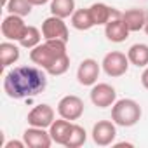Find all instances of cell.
I'll use <instances>...</instances> for the list:
<instances>
[{
  "label": "cell",
  "instance_id": "44dd1931",
  "mask_svg": "<svg viewBox=\"0 0 148 148\" xmlns=\"http://www.w3.org/2000/svg\"><path fill=\"white\" fill-rule=\"evenodd\" d=\"M42 37H44V35H42V32H40L37 26H28L26 32H25V35H23V38L19 40V45L32 51L33 47H37V45L40 44Z\"/></svg>",
  "mask_w": 148,
  "mask_h": 148
},
{
  "label": "cell",
  "instance_id": "e0dca14e",
  "mask_svg": "<svg viewBox=\"0 0 148 148\" xmlns=\"http://www.w3.org/2000/svg\"><path fill=\"white\" fill-rule=\"evenodd\" d=\"M129 63L138 66V68H146L148 66V45L146 44H134L127 51Z\"/></svg>",
  "mask_w": 148,
  "mask_h": 148
},
{
  "label": "cell",
  "instance_id": "8fae6325",
  "mask_svg": "<svg viewBox=\"0 0 148 148\" xmlns=\"http://www.w3.org/2000/svg\"><path fill=\"white\" fill-rule=\"evenodd\" d=\"M54 117H56L54 108L51 105H47V103H42V105H37V106H33L30 110L26 120L33 127H44V129H47L54 122Z\"/></svg>",
  "mask_w": 148,
  "mask_h": 148
},
{
  "label": "cell",
  "instance_id": "2e32d148",
  "mask_svg": "<svg viewBox=\"0 0 148 148\" xmlns=\"http://www.w3.org/2000/svg\"><path fill=\"white\" fill-rule=\"evenodd\" d=\"M146 16L148 14L143 9H127L125 12H122V21L125 23L129 32H139L145 28Z\"/></svg>",
  "mask_w": 148,
  "mask_h": 148
},
{
  "label": "cell",
  "instance_id": "7a4b0ae2",
  "mask_svg": "<svg viewBox=\"0 0 148 148\" xmlns=\"http://www.w3.org/2000/svg\"><path fill=\"white\" fill-rule=\"evenodd\" d=\"M33 64L47 71V75L59 77L70 68V56L66 52V42L63 40H44L30 51Z\"/></svg>",
  "mask_w": 148,
  "mask_h": 148
},
{
  "label": "cell",
  "instance_id": "83f0119b",
  "mask_svg": "<svg viewBox=\"0 0 148 148\" xmlns=\"http://www.w3.org/2000/svg\"><path fill=\"white\" fill-rule=\"evenodd\" d=\"M7 2H9V0H2V4H4V7L7 5Z\"/></svg>",
  "mask_w": 148,
  "mask_h": 148
},
{
  "label": "cell",
  "instance_id": "6da1fadb",
  "mask_svg": "<svg viewBox=\"0 0 148 148\" xmlns=\"http://www.w3.org/2000/svg\"><path fill=\"white\" fill-rule=\"evenodd\" d=\"M45 70L40 66H16L9 70L4 77V91L12 99H26L38 96L47 87Z\"/></svg>",
  "mask_w": 148,
  "mask_h": 148
},
{
  "label": "cell",
  "instance_id": "d4e9b609",
  "mask_svg": "<svg viewBox=\"0 0 148 148\" xmlns=\"http://www.w3.org/2000/svg\"><path fill=\"white\" fill-rule=\"evenodd\" d=\"M141 86L148 91V66L145 68V71L141 73Z\"/></svg>",
  "mask_w": 148,
  "mask_h": 148
},
{
  "label": "cell",
  "instance_id": "5bb4252c",
  "mask_svg": "<svg viewBox=\"0 0 148 148\" xmlns=\"http://www.w3.org/2000/svg\"><path fill=\"white\" fill-rule=\"evenodd\" d=\"M129 28L125 26V23L122 21V18H115L112 21H108L105 25V35L110 42L113 44H120V42H125V38L129 37Z\"/></svg>",
  "mask_w": 148,
  "mask_h": 148
},
{
  "label": "cell",
  "instance_id": "9c48e42d",
  "mask_svg": "<svg viewBox=\"0 0 148 148\" xmlns=\"http://www.w3.org/2000/svg\"><path fill=\"white\" fill-rule=\"evenodd\" d=\"M99 71H101V64L96 59L87 58L77 68V80H79L80 86L92 87L98 82V79H99Z\"/></svg>",
  "mask_w": 148,
  "mask_h": 148
},
{
  "label": "cell",
  "instance_id": "277c9868",
  "mask_svg": "<svg viewBox=\"0 0 148 148\" xmlns=\"http://www.w3.org/2000/svg\"><path fill=\"white\" fill-rule=\"evenodd\" d=\"M129 58L127 54L120 52V51H112L108 54H105L103 61H101V68L112 79H119L122 75H125L129 70Z\"/></svg>",
  "mask_w": 148,
  "mask_h": 148
},
{
  "label": "cell",
  "instance_id": "9a60e30c",
  "mask_svg": "<svg viewBox=\"0 0 148 148\" xmlns=\"http://www.w3.org/2000/svg\"><path fill=\"white\" fill-rule=\"evenodd\" d=\"M71 127H73L71 120H66V119H63V117L58 119V120H54V122L51 124V127H49V132H51L52 141L64 146L66 141H68V138H70Z\"/></svg>",
  "mask_w": 148,
  "mask_h": 148
},
{
  "label": "cell",
  "instance_id": "30bf717a",
  "mask_svg": "<svg viewBox=\"0 0 148 148\" xmlns=\"http://www.w3.org/2000/svg\"><path fill=\"white\" fill-rule=\"evenodd\" d=\"M92 141L98 146H108L115 141L117 124L113 120H98L92 127Z\"/></svg>",
  "mask_w": 148,
  "mask_h": 148
},
{
  "label": "cell",
  "instance_id": "d6986e66",
  "mask_svg": "<svg viewBox=\"0 0 148 148\" xmlns=\"http://www.w3.org/2000/svg\"><path fill=\"white\" fill-rule=\"evenodd\" d=\"M0 59H2V66L7 68L14 64L19 59V47L12 40H5L0 44Z\"/></svg>",
  "mask_w": 148,
  "mask_h": 148
},
{
  "label": "cell",
  "instance_id": "4fadbf2b",
  "mask_svg": "<svg viewBox=\"0 0 148 148\" xmlns=\"http://www.w3.org/2000/svg\"><path fill=\"white\" fill-rule=\"evenodd\" d=\"M91 11V16H92V21L96 26H105L108 21L115 19V18H122V12L117 11L115 7H110L103 2H96L89 7Z\"/></svg>",
  "mask_w": 148,
  "mask_h": 148
},
{
  "label": "cell",
  "instance_id": "7402d4cb",
  "mask_svg": "<svg viewBox=\"0 0 148 148\" xmlns=\"http://www.w3.org/2000/svg\"><path fill=\"white\" fill-rule=\"evenodd\" d=\"M87 141V132H86V129L82 127V125H79V124H73V127H71V132H70V138H68V141H66V148H79V146H82L84 143Z\"/></svg>",
  "mask_w": 148,
  "mask_h": 148
},
{
  "label": "cell",
  "instance_id": "484cf974",
  "mask_svg": "<svg viewBox=\"0 0 148 148\" xmlns=\"http://www.w3.org/2000/svg\"><path fill=\"white\" fill-rule=\"evenodd\" d=\"M32 2V5L35 7V5H45L47 2H51V0H30Z\"/></svg>",
  "mask_w": 148,
  "mask_h": 148
},
{
  "label": "cell",
  "instance_id": "ba28073f",
  "mask_svg": "<svg viewBox=\"0 0 148 148\" xmlns=\"http://www.w3.org/2000/svg\"><path fill=\"white\" fill-rule=\"evenodd\" d=\"M89 96H91L92 105L98 106V108L113 106V103L117 101V91H115V87H112L110 84H105V82H101V84L96 82L92 86Z\"/></svg>",
  "mask_w": 148,
  "mask_h": 148
},
{
  "label": "cell",
  "instance_id": "8992f818",
  "mask_svg": "<svg viewBox=\"0 0 148 148\" xmlns=\"http://www.w3.org/2000/svg\"><path fill=\"white\" fill-rule=\"evenodd\" d=\"M84 101L75 96V94H68V96H63L58 103V113L59 117L66 119V120H79L82 115H84Z\"/></svg>",
  "mask_w": 148,
  "mask_h": 148
},
{
  "label": "cell",
  "instance_id": "7c38bea8",
  "mask_svg": "<svg viewBox=\"0 0 148 148\" xmlns=\"http://www.w3.org/2000/svg\"><path fill=\"white\" fill-rule=\"evenodd\" d=\"M23 141L30 148H49L54 143L49 131H45L44 127H33V125H30L23 132Z\"/></svg>",
  "mask_w": 148,
  "mask_h": 148
},
{
  "label": "cell",
  "instance_id": "ffe728a7",
  "mask_svg": "<svg viewBox=\"0 0 148 148\" xmlns=\"http://www.w3.org/2000/svg\"><path fill=\"white\" fill-rule=\"evenodd\" d=\"M75 0H51V14L58 18H71L75 12Z\"/></svg>",
  "mask_w": 148,
  "mask_h": 148
},
{
  "label": "cell",
  "instance_id": "cb8c5ba5",
  "mask_svg": "<svg viewBox=\"0 0 148 148\" xmlns=\"http://www.w3.org/2000/svg\"><path fill=\"white\" fill-rule=\"evenodd\" d=\"M12 146H16V148H25L26 143H25V141H7V143L4 145V148H12Z\"/></svg>",
  "mask_w": 148,
  "mask_h": 148
},
{
  "label": "cell",
  "instance_id": "5b68a950",
  "mask_svg": "<svg viewBox=\"0 0 148 148\" xmlns=\"http://www.w3.org/2000/svg\"><path fill=\"white\" fill-rule=\"evenodd\" d=\"M42 35H44V40H63L66 44L70 40V32H68V26H66L64 19L58 18V16H52V14L44 19Z\"/></svg>",
  "mask_w": 148,
  "mask_h": 148
},
{
  "label": "cell",
  "instance_id": "603a6c76",
  "mask_svg": "<svg viewBox=\"0 0 148 148\" xmlns=\"http://www.w3.org/2000/svg\"><path fill=\"white\" fill-rule=\"evenodd\" d=\"M5 9H7L9 14H18V16L25 18V16H28L32 12L33 5H32L30 0H9Z\"/></svg>",
  "mask_w": 148,
  "mask_h": 148
},
{
  "label": "cell",
  "instance_id": "3957f363",
  "mask_svg": "<svg viewBox=\"0 0 148 148\" xmlns=\"http://www.w3.org/2000/svg\"><path fill=\"white\" fill-rule=\"evenodd\" d=\"M141 106L138 101L124 98L113 103L112 106V120L120 127H132L141 119Z\"/></svg>",
  "mask_w": 148,
  "mask_h": 148
},
{
  "label": "cell",
  "instance_id": "ac0fdd59",
  "mask_svg": "<svg viewBox=\"0 0 148 148\" xmlns=\"http://www.w3.org/2000/svg\"><path fill=\"white\" fill-rule=\"evenodd\" d=\"M71 26L75 30H79V32H87L92 26H96L94 21H92L89 7L87 9H77L75 12L71 14Z\"/></svg>",
  "mask_w": 148,
  "mask_h": 148
},
{
  "label": "cell",
  "instance_id": "4316f807",
  "mask_svg": "<svg viewBox=\"0 0 148 148\" xmlns=\"http://www.w3.org/2000/svg\"><path fill=\"white\" fill-rule=\"evenodd\" d=\"M143 30H145V33L148 35V16H146V23H145V28H143Z\"/></svg>",
  "mask_w": 148,
  "mask_h": 148
},
{
  "label": "cell",
  "instance_id": "52a82bcc",
  "mask_svg": "<svg viewBox=\"0 0 148 148\" xmlns=\"http://www.w3.org/2000/svg\"><path fill=\"white\" fill-rule=\"evenodd\" d=\"M26 28H28V25L25 23L23 16H18V14H9L2 21V35L5 40L19 42L23 38Z\"/></svg>",
  "mask_w": 148,
  "mask_h": 148
}]
</instances>
